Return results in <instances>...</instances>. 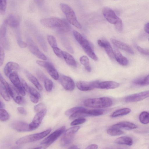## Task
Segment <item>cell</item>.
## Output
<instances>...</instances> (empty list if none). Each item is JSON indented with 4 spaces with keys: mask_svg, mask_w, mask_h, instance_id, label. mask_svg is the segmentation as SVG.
<instances>
[{
    "mask_svg": "<svg viewBox=\"0 0 149 149\" xmlns=\"http://www.w3.org/2000/svg\"><path fill=\"white\" fill-rule=\"evenodd\" d=\"M131 112V110L129 108H124L119 109L113 112L111 115L112 118H116L126 115Z\"/></svg>",
    "mask_w": 149,
    "mask_h": 149,
    "instance_id": "obj_27",
    "label": "cell"
},
{
    "mask_svg": "<svg viewBox=\"0 0 149 149\" xmlns=\"http://www.w3.org/2000/svg\"><path fill=\"white\" fill-rule=\"evenodd\" d=\"M98 148V146L95 144H93L90 145L88 146L86 149H97Z\"/></svg>",
    "mask_w": 149,
    "mask_h": 149,
    "instance_id": "obj_57",
    "label": "cell"
},
{
    "mask_svg": "<svg viewBox=\"0 0 149 149\" xmlns=\"http://www.w3.org/2000/svg\"><path fill=\"white\" fill-rule=\"evenodd\" d=\"M12 93L10 96L13 99L16 103L18 104L22 105L25 103V100L24 98L20 96L17 90L14 87H11Z\"/></svg>",
    "mask_w": 149,
    "mask_h": 149,
    "instance_id": "obj_23",
    "label": "cell"
},
{
    "mask_svg": "<svg viewBox=\"0 0 149 149\" xmlns=\"http://www.w3.org/2000/svg\"><path fill=\"white\" fill-rule=\"evenodd\" d=\"M65 129V126L59 128L43 140L41 142L40 144L43 145L44 148H47L60 136Z\"/></svg>",
    "mask_w": 149,
    "mask_h": 149,
    "instance_id": "obj_6",
    "label": "cell"
},
{
    "mask_svg": "<svg viewBox=\"0 0 149 149\" xmlns=\"http://www.w3.org/2000/svg\"><path fill=\"white\" fill-rule=\"evenodd\" d=\"M115 143L119 145H124L129 146H131L133 143L132 139L127 136H123L116 139Z\"/></svg>",
    "mask_w": 149,
    "mask_h": 149,
    "instance_id": "obj_25",
    "label": "cell"
},
{
    "mask_svg": "<svg viewBox=\"0 0 149 149\" xmlns=\"http://www.w3.org/2000/svg\"><path fill=\"white\" fill-rule=\"evenodd\" d=\"M9 115L8 112L3 109H0V120L2 121L7 120L9 118Z\"/></svg>",
    "mask_w": 149,
    "mask_h": 149,
    "instance_id": "obj_39",
    "label": "cell"
},
{
    "mask_svg": "<svg viewBox=\"0 0 149 149\" xmlns=\"http://www.w3.org/2000/svg\"><path fill=\"white\" fill-rule=\"evenodd\" d=\"M7 22L6 19L3 22L0 28V42L3 48H9V44L6 37Z\"/></svg>",
    "mask_w": 149,
    "mask_h": 149,
    "instance_id": "obj_10",
    "label": "cell"
},
{
    "mask_svg": "<svg viewBox=\"0 0 149 149\" xmlns=\"http://www.w3.org/2000/svg\"><path fill=\"white\" fill-rule=\"evenodd\" d=\"M63 57L68 65L72 66L76 65V62L75 59L69 53L65 51H63Z\"/></svg>",
    "mask_w": 149,
    "mask_h": 149,
    "instance_id": "obj_28",
    "label": "cell"
},
{
    "mask_svg": "<svg viewBox=\"0 0 149 149\" xmlns=\"http://www.w3.org/2000/svg\"><path fill=\"white\" fill-rule=\"evenodd\" d=\"M111 127L118 129L122 128L127 130H131L136 128L138 127L136 124L128 121H122L113 125Z\"/></svg>",
    "mask_w": 149,
    "mask_h": 149,
    "instance_id": "obj_19",
    "label": "cell"
},
{
    "mask_svg": "<svg viewBox=\"0 0 149 149\" xmlns=\"http://www.w3.org/2000/svg\"><path fill=\"white\" fill-rule=\"evenodd\" d=\"M83 48L85 52L90 57L95 61L97 60L98 58L94 52L91 45Z\"/></svg>",
    "mask_w": 149,
    "mask_h": 149,
    "instance_id": "obj_31",
    "label": "cell"
},
{
    "mask_svg": "<svg viewBox=\"0 0 149 149\" xmlns=\"http://www.w3.org/2000/svg\"><path fill=\"white\" fill-rule=\"evenodd\" d=\"M42 67L46 69L49 74L54 79L57 80L58 79L59 74L52 64L44 61Z\"/></svg>",
    "mask_w": 149,
    "mask_h": 149,
    "instance_id": "obj_17",
    "label": "cell"
},
{
    "mask_svg": "<svg viewBox=\"0 0 149 149\" xmlns=\"http://www.w3.org/2000/svg\"><path fill=\"white\" fill-rule=\"evenodd\" d=\"M86 109L82 107H74L67 110L65 113L67 116H70L77 112L84 110Z\"/></svg>",
    "mask_w": 149,
    "mask_h": 149,
    "instance_id": "obj_36",
    "label": "cell"
},
{
    "mask_svg": "<svg viewBox=\"0 0 149 149\" xmlns=\"http://www.w3.org/2000/svg\"><path fill=\"white\" fill-rule=\"evenodd\" d=\"M51 130V129L49 128L40 132L24 136L18 139L16 141V144L20 145L40 140L48 135Z\"/></svg>",
    "mask_w": 149,
    "mask_h": 149,
    "instance_id": "obj_4",
    "label": "cell"
},
{
    "mask_svg": "<svg viewBox=\"0 0 149 149\" xmlns=\"http://www.w3.org/2000/svg\"><path fill=\"white\" fill-rule=\"evenodd\" d=\"M45 104L43 103H41L34 106V109L35 111L38 112L45 108Z\"/></svg>",
    "mask_w": 149,
    "mask_h": 149,
    "instance_id": "obj_50",
    "label": "cell"
},
{
    "mask_svg": "<svg viewBox=\"0 0 149 149\" xmlns=\"http://www.w3.org/2000/svg\"><path fill=\"white\" fill-rule=\"evenodd\" d=\"M99 81H80L76 83V86L80 90L82 91H88L96 88Z\"/></svg>",
    "mask_w": 149,
    "mask_h": 149,
    "instance_id": "obj_9",
    "label": "cell"
},
{
    "mask_svg": "<svg viewBox=\"0 0 149 149\" xmlns=\"http://www.w3.org/2000/svg\"><path fill=\"white\" fill-rule=\"evenodd\" d=\"M7 5V0H0V14L3 15L5 13Z\"/></svg>",
    "mask_w": 149,
    "mask_h": 149,
    "instance_id": "obj_41",
    "label": "cell"
},
{
    "mask_svg": "<svg viewBox=\"0 0 149 149\" xmlns=\"http://www.w3.org/2000/svg\"><path fill=\"white\" fill-rule=\"evenodd\" d=\"M25 72L29 80L37 88L39 91L42 90V86L36 77L27 71H25Z\"/></svg>",
    "mask_w": 149,
    "mask_h": 149,
    "instance_id": "obj_26",
    "label": "cell"
},
{
    "mask_svg": "<svg viewBox=\"0 0 149 149\" xmlns=\"http://www.w3.org/2000/svg\"><path fill=\"white\" fill-rule=\"evenodd\" d=\"M38 41L40 43L42 46V48L45 52L47 51V47L46 46V42L43 38L40 37L38 38Z\"/></svg>",
    "mask_w": 149,
    "mask_h": 149,
    "instance_id": "obj_48",
    "label": "cell"
},
{
    "mask_svg": "<svg viewBox=\"0 0 149 149\" xmlns=\"http://www.w3.org/2000/svg\"><path fill=\"white\" fill-rule=\"evenodd\" d=\"M53 51L57 56L59 58L63 57V51L57 47L52 48Z\"/></svg>",
    "mask_w": 149,
    "mask_h": 149,
    "instance_id": "obj_46",
    "label": "cell"
},
{
    "mask_svg": "<svg viewBox=\"0 0 149 149\" xmlns=\"http://www.w3.org/2000/svg\"><path fill=\"white\" fill-rule=\"evenodd\" d=\"M86 120L83 118H79L74 120L70 123L71 126H74L81 124L84 123Z\"/></svg>",
    "mask_w": 149,
    "mask_h": 149,
    "instance_id": "obj_42",
    "label": "cell"
},
{
    "mask_svg": "<svg viewBox=\"0 0 149 149\" xmlns=\"http://www.w3.org/2000/svg\"><path fill=\"white\" fill-rule=\"evenodd\" d=\"M47 111L46 109L44 108L37 113L32 121L29 124L31 131L35 130L39 127Z\"/></svg>",
    "mask_w": 149,
    "mask_h": 149,
    "instance_id": "obj_7",
    "label": "cell"
},
{
    "mask_svg": "<svg viewBox=\"0 0 149 149\" xmlns=\"http://www.w3.org/2000/svg\"><path fill=\"white\" fill-rule=\"evenodd\" d=\"M144 29L145 31L149 34V23L148 22L146 23L144 26Z\"/></svg>",
    "mask_w": 149,
    "mask_h": 149,
    "instance_id": "obj_58",
    "label": "cell"
},
{
    "mask_svg": "<svg viewBox=\"0 0 149 149\" xmlns=\"http://www.w3.org/2000/svg\"><path fill=\"white\" fill-rule=\"evenodd\" d=\"M29 93H30V95L36 97L39 99L40 97V95L39 93L32 87H29Z\"/></svg>",
    "mask_w": 149,
    "mask_h": 149,
    "instance_id": "obj_45",
    "label": "cell"
},
{
    "mask_svg": "<svg viewBox=\"0 0 149 149\" xmlns=\"http://www.w3.org/2000/svg\"><path fill=\"white\" fill-rule=\"evenodd\" d=\"M36 74L38 78L41 81H43L47 78L46 76L40 71H37Z\"/></svg>",
    "mask_w": 149,
    "mask_h": 149,
    "instance_id": "obj_51",
    "label": "cell"
},
{
    "mask_svg": "<svg viewBox=\"0 0 149 149\" xmlns=\"http://www.w3.org/2000/svg\"><path fill=\"white\" fill-rule=\"evenodd\" d=\"M104 113L103 110L94 109H86L83 112V117L86 116H98L102 115Z\"/></svg>",
    "mask_w": 149,
    "mask_h": 149,
    "instance_id": "obj_24",
    "label": "cell"
},
{
    "mask_svg": "<svg viewBox=\"0 0 149 149\" xmlns=\"http://www.w3.org/2000/svg\"><path fill=\"white\" fill-rule=\"evenodd\" d=\"M0 94L3 98L6 101H9L10 98L7 91L2 84L0 82Z\"/></svg>",
    "mask_w": 149,
    "mask_h": 149,
    "instance_id": "obj_34",
    "label": "cell"
},
{
    "mask_svg": "<svg viewBox=\"0 0 149 149\" xmlns=\"http://www.w3.org/2000/svg\"><path fill=\"white\" fill-rule=\"evenodd\" d=\"M104 45L103 48L109 56L112 59L114 58V54L112 48L109 42L106 40H104Z\"/></svg>",
    "mask_w": 149,
    "mask_h": 149,
    "instance_id": "obj_30",
    "label": "cell"
},
{
    "mask_svg": "<svg viewBox=\"0 0 149 149\" xmlns=\"http://www.w3.org/2000/svg\"><path fill=\"white\" fill-rule=\"evenodd\" d=\"M114 58L117 62L123 65H126L128 63V61L125 57L123 56L118 49L116 47L115 48Z\"/></svg>",
    "mask_w": 149,
    "mask_h": 149,
    "instance_id": "obj_21",
    "label": "cell"
},
{
    "mask_svg": "<svg viewBox=\"0 0 149 149\" xmlns=\"http://www.w3.org/2000/svg\"><path fill=\"white\" fill-rule=\"evenodd\" d=\"M27 45L30 52L38 58L44 60L47 59L46 56L39 49L34 42L30 38L27 40Z\"/></svg>",
    "mask_w": 149,
    "mask_h": 149,
    "instance_id": "obj_8",
    "label": "cell"
},
{
    "mask_svg": "<svg viewBox=\"0 0 149 149\" xmlns=\"http://www.w3.org/2000/svg\"><path fill=\"white\" fill-rule=\"evenodd\" d=\"M107 133L112 136H118L124 134V132L119 129L112 127L107 129Z\"/></svg>",
    "mask_w": 149,
    "mask_h": 149,
    "instance_id": "obj_32",
    "label": "cell"
},
{
    "mask_svg": "<svg viewBox=\"0 0 149 149\" xmlns=\"http://www.w3.org/2000/svg\"><path fill=\"white\" fill-rule=\"evenodd\" d=\"M86 70L88 72H90L91 70V68L89 65L85 67Z\"/></svg>",
    "mask_w": 149,
    "mask_h": 149,
    "instance_id": "obj_59",
    "label": "cell"
},
{
    "mask_svg": "<svg viewBox=\"0 0 149 149\" xmlns=\"http://www.w3.org/2000/svg\"><path fill=\"white\" fill-rule=\"evenodd\" d=\"M4 58V53L3 47L2 46H0V66L3 64Z\"/></svg>",
    "mask_w": 149,
    "mask_h": 149,
    "instance_id": "obj_49",
    "label": "cell"
},
{
    "mask_svg": "<svg viewBox=\"0 0 149 149\" xmlns=\"http://www.w3.org/2000/svg\"><path fill=\"white\" fill-rule=\"evenodd\" d=\"M111 40L117 47L131 54H134L133 50L129 45L115 39H111Z\"/></svg>",
    "mask_w": 149,
    "mask_h": 149,
    "instance_id": "obj_20",
    "label": "cell"
},
{
    "mask_svg": "<svg viewBox=\"0 0 149 149\" xmlns=\"http://www.w3.org/2000/svg\"><path fill=\"white\" fill-rule=\"evenodd\" d=\"M139 120L140 122L144 124H147L149 122V114L146 111L142 112L139 116Z\"/></svg>",
    "mask_w": 149,
    "mask_h": 149,
    "instance_id": "obj_33",
    "label": "cell"
},
{
    "mask_svg": "<svg viewBox=\"0 0 149 149\" xmlns=\"http://www.w3.org/2000/svg\"><path fill=\"white\" fill-rule=\"evenodd\" d=\"M17 42L21 48H25L27 45L26 43L21 40L20 39H18Z\"/></svg>",
    "mask_w": 149,
    "mask_h": 149,
    "instance_id": "obj_55",
    "label": "cell"
},
{
    "mask_svg": "<svg viewBox=\"0 0 149 149\" xmlns=\"http://www.w3.org/2000/svg\"><path fill=\"white\" fill-rule=\"evenodd\" d=\"M73 34L77 41L81 45L85 40L86 39L78 32L74 30Z\"/></svg>",
    "mask_w": 149,
    "mask_h": 149,
    "instance_id": "obj_38",
    "label": "cell"
},
{
    "mask_svg": "<svg viewBox=\"0 0 149 149\" xmlns=\"http://www.w3.org/2000/svg\"><path fill=\"white\" fill-rule=\"evenodd\" d=\"M45 89L47 92H51L52 89L53 83L52 80L47 77L43 81Z\"/></svg>",
    "mask_w": 149,
    "mask_h": 149,
    "instance_id": "obj_37",
    "label": "cell"
},
{
    "mask_svg": "<svg viewBox=\"0 0 149 149\" xmlns=\"http://www.w3.org/2000/svg\"><path fill=\"white\" fill-rule=\"evenodd\" d=\"M62 41L65 47V48L68 49V50L70 53H74L73 50L70 44H69L68 40L65 38H62Z\"/></svg>",
    "mask_w": 149,
    "mask_h": 149,
    "instance_id": "obj_43",
    "label": "cell"
},
{
    "mask_svg": "<svg viewBox=\"0 0 149 149\" xmlns=\"http://www.w3.org/2000/svg\"><path fill=\"white\" fill-rule=\"evenodd\" d=\"M120 84L113 81H99L97 87L102 89H113L118 87Z\"/></svg>",
    "mask_w": 149,
    "mask_h": 149,
    "instance_id": "obj_16",
    "label": "cell"
},
{
    "mask_svg": "<svg viewBox=\"0 0 149 149\" xmlns=\"http://www.w3.org/2000/svg\"><path fill=\"white\" fill-rule=\"evenodd\" d=\"M0 82L5 88L9 94L11 96L12 93V89L6 81L3 78L0 73Z\"/></svg>",
    "mask_w": 149,
    "mask_h": 149,
    "instance_id": "obj_35",
    "label": "cell"
},
{
    "mask_svg": "<svg viewBox=\"0 0 149 149\" xmlns=\"http://www.w3.org/2000/svg\"><path fill=\"white\" fill-rule=\"evenodd\" d=\"M149 77L148 75L143 78L136 79L133 81V83L136 85L141 86H146L149 85Z\"/></svg>",
    "mask_w": 149,
    "mask_h": 149,
    "instance_id": "obj_29",
    "label": "cell"
},
{
    "mask_svg": "<svg viewBox=\"0 0 149 149\" xmlns=\"http://www.w3.org/2000/svg\"><path fill=\"white\" fill-rule=\"evenodd\" d=\"M43 26L49 28H60L63 31H67L70 29V26L66 20L57 17L44 18L40 20Z\"/></svg>",
    "mask_w": 149,
    "mask_h": 149,
    "instance_id": "obj_1",
    "label": "cell"
},
{
    "mask_svg": "<svg viewBox=\"0 0 149 149\" xmlns=\"http://www.w3.org/2000/svg\"><path fill=\"white\" fill-rule=\"evenodd\" d=\"M80 128L79 126H75L67 129L61 139L60 144L61 146L65 147L70 144L73 140L74 134Z\"/></svg>",
    "mask_w": 149,
    "mask_h": 149,
    "instance_id": "obj_5",
    "label": "cell"
},
{
    "mask_svg": "<svg viewBox=\"0 0 149 149\" xmlns=\"http://www.w3.org/2000/svg\"><path fill=\"white\" fill-rule=\"evenodd\" d=\"M112 0L116 1V0Z\"/></svg>",
    "mask_w": 149,
    "mask_h": 149,
    "instance_id": "obj_64",
    "label": "cell"
},
{
    "mask_svg": "<svg viewBox=\"0 0 149 149\" xmlns=\"http://www.w3.org/2000/svg\"><path fill=\"white\" fill-rule=\"evenodd\" d=\"M21 81L22 86L25 91L29 93V86L26 82L23 79H22Z\"/></svg>",
    "mask_w": 149,
    "mask_h": 149,
    "instance_id": "obj_52",
    "label": "cell"
},
{
    "mask_svg": "<svg viewBox=\"0 0 149 149\" xmlns=\"http://www.w3.org/2000/svg\"><path fill=\"white\" fill-rule=\"evenodd\" d=\"M19 68V66L17 63L13 62H8L4 67V74L7 77H9L10 74L12 73L17 72Z\"/></svg>",
    "mask_w": 149,
    "mask_h": 149,
    "instance_id": "obj_18",
    "label": "cell"
},
{
    "mask_svg": "<svg viewBox=\"0 0 149 149\" xmlns=\"http://www.w3.org/2000/svg\"><path fill=\"white\" fill-rule=\"evenodd\" d=\"M69 149H79V148L77 146H71L69 148H68Z\"/></svg>",
    "mask_w": 149,
    "mask_h": 149,
    "instance_id": "obj_60",
    "label": "cell"
},
{
    "mask_svg": "<svg viewBox=\"0 0 149 149\" xmlns=\"http://www.w3.org/2000/svg\"><path fill=\"white\" fill-rule=\"evenodd\" d=\"M4 107V105L3 102L0 100V109H3Z\"/></svg>",
    "mask_w": 149,
    "mask_h": 149,
    "instance_id": "obj_61",
    "label": "cell"
},
{
    "mask_svg": "<svg viewBox=\"0 0 149 149\" xmlns=\"http://www.w3.org/2000/svg\"><path fill=\"white\" fill-rule=\"evenodd\" d=\"M60 8L64 14L68 21L78 29H81V25L77 19L75 13L71 7L67 4L61 3Z\"/></svg>",
    "mask_w": 149,
    "mask_h": 149,
    "instance_id": "obj_3",
    "label": "cell"
},
{
    "mask_svg": "<svg viewBox=\"0 0 149 149\" xmlns=\"http://www.w3.org/2000/svg\"><path fill=\"white\" fill-rule=\"evenodd\" d=\"M6 20L8 24L12 28H16L19 24L20 21L19 19L13 14L9 15Z\"/></svg>",
    "mask_w": 149,
    "mask_h": 149,
    "instance_id": "obj_22",
    "label": "cell"
},
{
    "mask_svg": "<svg viewBox=\"0 0 149 149\" xmlns=\"http://www.w3.org/2000/svg\"><path fill=\"white\" fill-rule=\"evenodd\" d=\"M102 13L107 20L111 24H115L119 18L114 11L109 7L104 8L102 10Z\"/></svg>",
    "mask_w": 149,
    "mask_h": 149,
    "instance_id": "obj_14",
    "label": "cell"
},
{
    "mask_svg": "<svg viewBox=\"0 0 149 149\" xmlns=\"http://www.w3.org/2000/svg\"><path fill=\"white\" fill-rule=\"evenodd\" d=\"M42 146H39V147H36V148H37V149H42Z\"/></svg>",
    "mask_w": 149,
    "mask_h": 149,
    "instance_id": "obj_62",
    "label": "cell"
},
{
    "mask_svg": "<svg viewBox=\"0 0 149 149\" xmlns=\"http://www.w3.org/2000/svg\"><path fill=\"white\" fill-rule=\"evenodd\" d=\"M14 130L19 132H25L31 131L29 124L20 121H16L12 123L11 125Z\"/></svg>",
    "mask_w": 149,
    "mask_h": 149,
    "instance_id": "obj_15",
    "label": "cell"
},
{
    "mask_svg": "<svg viewBox=\"0 0 149 149\" xmlns=\"http://www.w3.org/2000/svg\"><path fill=\"white\" fill-rule=\"evenodd\" d=\"M137 49L139 52L144 55H148L149 52L139 46L137 47Z\"/></svg>",
    "mask_w": 149,
    "mask_h": 149,
    "instance_id": "obj_53",
    "label": "cell"
},
{
    "mask_svg": "<svg viewBox=\"0 0 149 149\" xmlns=\"http://www.w3.org/2000/svg\"><path fill=\"white\" fill-rule=\"evenodd\" d=\"M58 79L60 83L65 89L68 91H72L74 89L75 83L71 78L61 75L59 77Z\"/></svg>",
    "mask_w": 149,
    "mask_h": 149,
    "instance_id": "obj_11",
    "label": "cell"
},
{
    "mask_svg": "<svg viewBox=\"0 0 149 149\" xmlns=\"http://www.w3.org/2000/svg\"><path fill=\"white\" fill-rule=\"evenodd\" d=\"M18 112L21 114L26 115L27 114V111L25 108L23 107H19L17 108Z\"/></svg>",
    "mask_w": 149,
    "mask_h": 149,
    "instance_id": "obj_54",
    "label": "cell"
},
{
    "mask_svg": "<svg viewBox=\"0 0 149 149\" xmlns=\"http://www.w3.org/2000/svg\"><path fill=\"white\" fill-rule=\"evenodd\" d=\"M114 25L116 29L118 31H121L122 30L123 28V24L122 21L120 18L114 24Z\"/></svg>",
    "mask_w": 149,
    "mask_h": 149,
    "instance_id": "obj_47",
    "label": "cell"
},
{
    "mask_svg": "<svg viewBox=\"0 0 149 149\" xmlns=\"http://www.w3.org/2000/svg\"><path fill=\"white\" fill-rule=\"evenodd\" d=\"M148 91L129 95L125 98L126 102H137L142 100L149 97Z\"/></svg>",
    "mask_w": 149,
    "mask_h": 149,
    "instance_id": "obj_13",
    "label": "cell"
},
{
    "mask_svg": "<svg viewBox=\"0 0 149 149\" xmlns=\"http://www.w3.org/2000/svg\"><path fill=\"white\" fill-rule=\"evenodd\" d=\"M112 101L107 97L89 98L84 102L85 107L93 108H104L110 107L112 104Z\"/></svg>",
    "mask_w": 149,
    "mask_h": 149,
    "instance_id": "obj_2",
    "label": "cell"
},
{
    "mask_svg": "<svg viewBox=\"0 0 149 149\" xmlns=\"http://www.w3.org/2000/svg\"><path fill=\"white\" fill-rule=\"evenodd\" d=\"M79 60L81 63L85 67L89 65V60L87 56H82L80 58Z\"/></svg>",
    "mask_w": 149,
    "mask_h": 149,
    "instance_id": "obj_44",
    "label": "cell"
},
{
    "mask_svg": "<svg viewBox=\"0 0 149 149\" xmlns=\"http://www.w3.org/2000/svg\"><path fill=\"white\" fill-rule=\"evenodd\" d=\"M9 77L12 83L19 93L23 96L25 95V91L22 86L21 80L17 72L12 73L10 74Z\"/></svg>",
    "mask_w": 149,
    "mask_h": 149,
    "instance_id": "obj_12",
    "label": "cell"
},
{
    "mask_svg": "<svg viewBox=\"0 0 149 149\" xmlns=\"http://www.w3.org/2000/svg\"><path fill=\"white\" fill-rule=\"evenodd\" d=\"M1 45H1V42H0V46H1Z\"/></svg>",
    "mask_w": 149,
    "mask_h": 149,
    "instance_id": "obj_63",
    "label": "cell"
},
{
    "mask_svg": "<svg viewBox=\"0 0 149 149\" xmlns=\"http://www.w3.org/2000/svg\"><path fill=\"white\" fill-rule=\"evenodd\" d=\"M30 99L32 102L34 103H37L38 101L39 98L34 96L30 95Z\"/></svg>",
    "mask_w": 149,
    "mask_h": 149,
    "instance_id": "obj_56",
    "label": "cell"
},
{
    "mask_svg": "<svg viewBox=\"0 0 149 149\" xmlns=\"http://www.w3.org/2000/svg\"><path fill=\"white\" fill-rule=\"evenodd\" d=\"M47 39L49 45L52 48L57 47L56 39L53 36L51 35H48Z\"/></svg>",
    "mask_w": 149,
    "mask_h": 149,
    "instance_id": "obj_40",
    "label": "cell"
}]
</instances>
